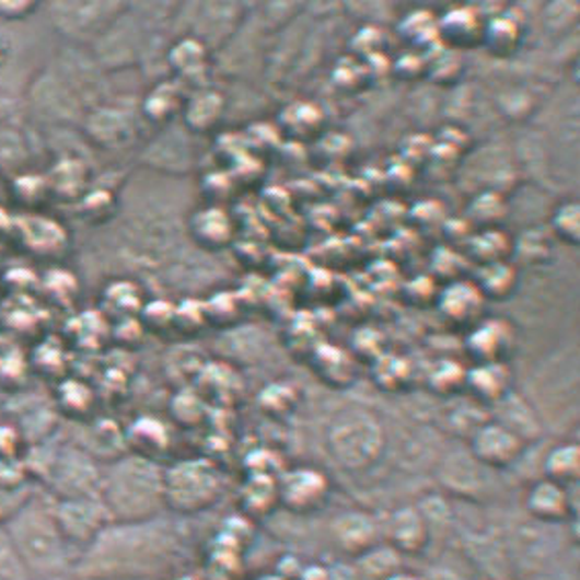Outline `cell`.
Returning <instances> with one entry per match:
<instances>
[{"mask_svg":"<svg viewBox=\"0 0 580 580\" xmlns=\"http://www.w3.org/2000/svg\"><path fill=\"white\" fill-rule=\"evenodd\" d=\"M177 532L161 517L112 521L82 549L74 575L81 580L154 579L177 552Z\"/></svg>","mask_w":580,"mask_h":580,"instance_id":"1","label":"cell"},{"mask_svg":"<svg viewBox=\"0 0 580 580\" xmlns=\"http://www.w3.org/2000/svg\"><path fill=\"white\" fill-rule=\"evenodd\" d=\"M2 527L33 579L65 572L74 575L81 554L66 540L54 515L51 499L44 490H33L32 497Z\"/></svg>","mask_w":580,"mask_h":580,"instance_id":"2","label":"cell"},{"mask_svg":"<svg viewBox=\"0 0 580 580\" xmlns=\"http://www.w3.org/2000/svg\"><path fill=\"white\" fill-rule=\"evenodd\" d=\"M98 499L112 521H140L164 507V472L140 455L114 460L101 474Z\"/></svg>","mask_w":580,"mask_h":580,"instance_id":"3","label":"cell"},{"mask_svg":"<svg viewBox=\"0 0 580 580\" xmlns=\"http://www.w3.org/2000/svg\"><path fill=\"white\" fill-rule=\"evenodd\" d=\"M222 480L208 462H181L164 472V507L177 513H195L220 497Z\"/></svg>","mask_w":580,"mask_h":580,"instance_id":"4","label":"cell"},{"mask_svg":"<svg viewBox=\"0 0 580 580\" xmlns=\"http://www.w3.org/2000/svg\"><path fill=\"white\" fill-rule=\"evenodd\" d=\"M101 474L95 460L79 450H65L54 457L46 469L48 492L51 499H81L98 497Z\"/></svg>","mask_w":580,"mask_h":580,"instance_id":"5","label":"cell"},{"mask_svg":"<svg viewBox=\"0 0 580 580\" xmlns=\"http://www.w3.org/2000/svg\"><path fill=\"white\" fill-rule=\"evenodd\" d=\"M51 509L66 540L79 549V554L112 523V517L98 497L51 499Z\"/></svg>","mask_w":580,"mask_h":580,"instance_id":"6","label":"cell"},{"mask_svg":"<svg viewBox=\"0 0 580 580\" xmlns=\"http://www.w3.org/2000/svg\"><path fill=\"white\" fill-rule=\"evenodd\" d=\"M279 504L291 513L306 515L321 509L330 495V483L316 467H293L277 480Z\"/></svg>","mask_w":580,"mask_h":580,"instance_id":"7","label":"cell"},{"mask_svg":"<svg viewBox=\"0 0 580 580\" xmlns=\"http://www.w3.org/2000/svg\"><path fill=\"white\" fill-rule=\"evenodd\" d=\"M469 448L480 464L502 469L515 464L523 453L525 443L511 427L502 422H484L474 431Z\"/></svg>","mask_w":580,"mask_h":580,"instance_id":"8","label":"cell"},{"mask_svg":"<svg viewBox=\"0 0 580 580\" xmlns=\"http://www.w3.org/2000/svg\"><path fill=\"white\" fill-rule=\"evenodd\" d=\"M513 349H515V328L502 318L480 321L469 328L464 340V351L474 361V366L507 363Z\"/></svg>","mask_w":580,"mask_h":580,"instance_id":"9","label":"cell"},{"mask_svg":"<svg viewBox=\"0 0 580 580\" xmlns=\"http://www.w3.org/2000/svg\"><path fill=\"white\" fill-rule=\"evenodd\" d=\"M436 306L445 323L457 328H472L483 321L486 300L474 281L460 279L441 288Z\"/></svg>","mask_w":580,"mask_h":580,"instance_id":"10","label":"cell"},{"mask_svg":"<svg viewBox=\"0 0 580 580\" xmlns=\"http://www.w3.org/2000/svg\"><path fill=\"white\" fill-rule=\"evenodd\" d=\"M439 42L455 51L483 46L486 19L474 7H457L450 13L437 19Z\"/></svg>","mask_w":580,"mask_h":580,"instance_id":"11","label":"cell"},{"mask_svg":"<svg viewBox=\"0 0 580 580\" xmlns=\"http://www.w3.org/2000/svg\"><path fill=\"white\" fill-rule=\"evenodd\" d=\"M511 384L513 375L507 363H480L467 370L464 392L476 403L490 406L502 403L509 396Z\"/></svg>","mask_w":580,"mask_h":580,"instance_id":"12","label":"cell"},{"mask_svg":"<svg viewBox=\"0 0 580 580\" xmlns=\"http://www.w3.org/2000/svg\"><path fill=\"white\" fill-rule=\"evenodd\" d=\"M525 507L530 515L544 523H560L572 515V500L568 495V488L549 483L546 478L530 488Z\"/></svg>","mask_w":580,"mask_h":580,"instance_id":"13","label":"cell"},{"mask_svg":"<svg viewBox=\"0 0 580 580\" xmlns=\"http://www.w3.org/2000/svg\"><path fill=\"white\" fill-rule=\"evenodd\" d=\"M387 540L392 548L403 554H420L429 544V525L415 507L398 509L390 517Z\"/></svg>","mask_w":580,"mask_h":580,"instance_id":"14","label":"cell"},{"mask_svg":"<svg viewBox=\"0 0 580 580\" xmlns=\"http://www.w3.org/2000/svg\"><path fill=\"white\" fill-rule=\"evenodd\" d=\"M314 373L324 384L333 387H347L353 384L357 366L355 357L349 351H343L335 345H318L314 353L310 355Z\"/></svg>","mask_w":580,"mask_h":580,"instance_id":"15","label":"cell"},{"mask_svg":"<svg viewBox=\"0 0 580 580\" xmlns=\"http://www.w3.org/2000/svg\"><path fill=\"white\" fill-rule=\"evenodd\" d=\"M326 117L323 109L310 101H298L279 114L281 131L293 142H310L323 134Z\"/></svg>","mask_w":580,"mask_h":580,"instance_id":"16","label":"cell"},{"mask_svg":"<svg viewBox=\"0 0 580 580\" xmlns=\"http://www.w3.org/2000/svg\"><path fill=\"white\" fill-rule=\"evenodd\" d=\"M513 255V239L500 228L478 230L464 246V257L469 265L486 267L495 263H504Z\"/></svg>","mask_w":580,"mask_h":580,"instance_id":"17","label":"cell"},{"mask_svg":"<svg viewBox=\"0 0 580 580\" xmlns=\"http://www.w3.org/2000/svg\"><path fill=\"white\" fill-rule=\"evenodd\" d=\"M521 42H523V25L515 16L504 13L486 21L483 46L492 56L509 58L519 49Z\"/></svg>","mask_w":580,"mask_h":580,"instance_id":"18","label":"cell"},{"mask_svg":"<svg viewBox=\"0 0 580 580\" xmlns=\"http://www.w3.org/2000/svg\"><path fill=\"white\" fill-rule=\"evenodd\" d=\"M519 271L511 260L478 267L476 288L483 293L486 302H507L517 290Z\"/></svg>","mask_w":580,"mask_h":580,"instance_id":"19","label":"cell"},{"mask_svg":"<svg viewBox=\"0 0 580 580\" xmlns=\"http://www.w3.org/2000/svg\"><path fill=\"white\" fill-rule=\"evenodd\" d=\"M422 56H425V77L436 82L437 86H453L462 79L464 74L462 51L439 44Z\"/></svg>","mask_w":580,"mask_h":580,"instance_id":"20","label":"cell"},{"mask_svg":"<svg viewBox=\"0 0 580 580\" xmlns=\"http://www.w3.org/2000/svg\"><path fill=\"white\" fill-rule=\"evenodd\" d=\"M544 474L549 483L560 484L565 488L575 486L580 474V450L577 443H562L549 450L544 460Z\"/></svg>","mask_w":580,"mask_h":580,"instance_id":"21","label":"cell"},{"mask_svg":"<svg viewBox=\"0 0 580 580\" xmlns=\"http://www.w3.org/2000/svg\"><path fill=\"white\" fill-rule=\"evenodd\" d=\"M371 380L384 392H401L413 380V366L401 355L382 353L371 361Z\"/></svg>","mask_w":580,"mask_h":580,"instance_id":"22","label":"cell"},{"mask_svg":"<svg viewBox=\"0 0 580 580\" xmlns=\"http://www.w3.org/2000/svg\"><path fill=\"white\" fill-rule=\"evenodd\" d=\"M398 32L410 46H415V51L427 54L429 49L436 48L439 42V25L437 16L429 11H415L403 19L398 25Z\"/></svg>","mask_w":580,"mask_h":580,"instance_id":"23","label":"cell"},{"mask_svg":"<svg viewBox=\"0 0 580 580\" xmlns=\"http://www.w3.org/2000/svg\"><path fill=\"white\" fill-rule=\"evenodd\" d=\"M279 504L277 480L269 474H255L242 492V507L248 515L265 517Z\"/></svg>","mask_w":580,"mask_h":580,"instance_id":"24","label":"cell"},{"mask_svg":"<svg viewBox=\"0 0 580 580\" xmlns=\"http://www.w3.org/2000/svg\"><path fill=\"white\" fill-rule=\"evenodd\" d=\"M552 257V242L549 236L540 230L532 228L525 230L517 241H513V255L515 267H544Z\"/></svg>","mask_w":580,"mask_h":580,"instance_id":"25","label":"cell"},{"mask_svg":"<svg viewBox=\"0 0 580 580\" xmlns=\"http://www.w3.org/2000/svg\"><path fill=\"white\" fill-rule=\"evenodd\" d=\"M509 213V204L502 195L497 192H484L476 195L467 208V220L469 224L480 230H490V228H500V224L507 220Z\"/></svg>","mask_w":580,"mask_h":580,"instance_id":"26","label":"cell"},{"mask_svg":"<svg viewBox=\"0 0 580 580\" xmlns=\"http://www.w3.org/2000/svg\"><path fill=\"white\" fill-rule=\"evenodd\" d=\"M467 370L455 359H441L429 370L427 375V387L441 398H450L466 386Z\"/></svg>","mask_w":580,"mask_h":580,"instance_id":"27","label":"cell"},{"mask_svg":"<svg viewBox=\"0 0 580 580\" xmlns=\"http://www.w3.org/2000/svg\"><path fill=\"white\" fill-rule=\"evenodd\" d=\"M194 234L201 244L210 248H220L232 239V224L224 211L210 208L195 216Z\"/></svg>","mask_w":580,"mask_h":580,"instance_id":"28","label":"cell"},{"mask_svg":"<svg viewBox=\"0 0 580 580\" xmlns=\"http://www.w3.org/2000/svg\"><path fill=\"white\" fill-rule=\"evenodd\" d=\"M129 441L134 443V450L138 452L136 455L154 462L156 453L164 452V448L169 443V436H166V431L159 420L142 419L131 427Z\"/></svg>","mask_w":580,"mask_h":580,"instance_id":"29","label":"cell"},{"mask_svg":"<svg viewBox=\"0 0 580 580\" xmlns=\"http://www.w3.org/2000/svg\"><path fill=\"white\" fill-rule=\"evenodd\" d=\"M467 258L464 257V253H460L457 248L452 246H441L439 251L433 253L431 258V277L436 279L437 283H453V281H460V279H466Z\"/></svg>","mask_w":580,"mask_h":580,"instance_id":"30","label":"cell"},{"mask_svg":"<svg viewBox=\"0 0 580 580\" xmlns=\"http://www.w3.org/2000/svg\"><path fill=\"white\" fill-rule=\"evenodd\" d=\"M224 109V101L216 93H201L192 101L189 109H187V124L189 128L197 129V131H206V129L213 128L220 121V115Z\"/></svg>","mask_w":580,"mask_h":580,"instance_id":"31","label":"cell"},{"mask_svg":"<svg viewBox=\"0 0 580 580\" xmlns=\"http://www.w3.org/2000/svg\"><path fill=\"white\" fill-rule=\"evenodd\" d=\"M552 232L556 239L568 244L579 246L580 242V208L577 201H566L552 213Z\"/></svg>","mask_w":580,"mask_h":580,"instance_id":"32","label":"cell"},{"mask_svg":"<svg viewBox=\"0 0 580 580\" xmlns=\"http://www.w3.org/2000/svg\"><path fill=\"white\" fill-rule=\"evenodd\" d=\"M258 406L265 410V415L271 417H286L298 406V392L290 384H271L265 387L258 396Z\"/></svg>","mask_w":580,"mask_h":580,"instance_id":"33","label":"cell"},{"mask_svg":"<svg viewBox=\"0 0 580 580\" xmlns=\"http://www.w3.org/2000/svg\"><path fill=\"white\" fill-rule=\"evenodd\" d=\"M0 580H33L32 572L21 560L11 537L0 525Z\"/></svg>","mask_w":580,"mask_h":580,"instance_id":"34","label":"cell"},{"mask_svg":"<svg viewBox=\"0 0 580 580\" xmlns=\"http://www.w3.org/2000/svg\"><path fill=\"white\" fill-rule=\"evenodd\" d=\"M441 286L431 275H417L406 281L403 288L404 300L415 308H429L437 304Z\"/></svg>","mask_w":580,"mask_h":580,"instance_id":"35","label":"cell"},{"mask_svg":"<svg viewBox=\"0 0 580 580\" xmlns=\"http://www.w3.org/2000/svg\"><path fill=\"white\" fill-rule=\"evenodd\" d=\"M333 81L339 86L340 91L355 93L368 86L366 82H371L370 72L366 62H355V60H343L337 65V70L333 72Z\"/></svg>","mask_w":580,"mask_h":580,"instance_id":"36","label":"cell"},{"mask_svg":"<svg viewBox=\"0 0 580 580\" xmlns=\"http://www.w3.org/2000/svg\"><path fill=\"white\" fill-rule=\"evenodd\" d=\"M171 62L181 74L192 77L197 70H204L206 49L197 42H183V44H178L177 48L173 49Z\"/></svg>","mask_w":580,"mask_h":580,"instance_id":"37","label":"cell"},{"mask_svg":"<svg viewBox=\"0 0 580 580\" xmlns=\"http://www.w3.org/2000/svg\"><path fill=\"white\" fill-rule=\"evenodd\" d=\"M178 112L177 93L169 86L156 89L146 101V114L154 121H169Z\"/></svg>","mask_w":580,"mask_h":580,"instance_id":"38","label":"cell"},{"mask_svg":"<svg viewBox=\"0 0 580 580\" xmlns=\"http://www.w3.org/2000/svg\"><path fill=\"white\" fill-rule=\"evenodd\" d=\"M386 33L375 30V27H366L361 32L355 35L353 42H351V48H353L357 56H361L363 60L368 58H373L378 54L384 51V37Z\"/></svg>","mask_w":580,"mask_h":580,"instance_id":"39","label":"cell"},{"mask_svg":"<svg viewBox=\"0 0 580 580\" xmlns=\"http://www.w3.org/2000/svg\"><path fill=\"white\" fill-rule=\"evenodd\" d=\"M33 495L32 486H23V488H7L0 486V525H4L11 515L15 513L16 509L30 499Z\"/></svg>","mask_w":580,"mask_h":580,"instance_id":"40","label":"cell"},{"mask_svg":"<svg viewBox=\"0 0 580 580\" xmlns=\"http://www.w3.org/2000/svg\"><path fill=\"white\" fill-rule=\"evenodd\" d=\"M392 72L403 81H419L425 77V56L419 51H406L392 65Z\"/></svg>","mask_w":580,"mask_h":580,"instance_id":"41","label":"cell"},{"mask_svg":"<svg viewBox=\"0 0 580 580\" xmlns=\"http://www.w3.org/2000/svg\"><path fill=\"white\" fill-rule=\"evenodd\" d=\"M410 216L419 228H443L448 220L443 206L437 201H420L413 208Z\"/></svg>","mask_w":580,"mask_h":580,"instance_id":"42","label":"cell"},{"mask_svg":"<svg viewBox=\"0 0 580 580\" xmlns=\"http://www.w3.org/2000/svg\"><path fill=\"white\" fill-rule=\"evenodd\" d=\"M146 323L150 326H169L175 323V308L166 302H154L144 310Z\"/></svg>","mask_w":580,"mask_h":580,"instance_id":"43","label":"cell"},{"mask_svg":"<svg viewBox=\"0 0 580 580\" xmlns=\"http://www.w3.org/2000/svg\"><path fill=\"white\" fill-rule=\"evenodd\" d=\"M298 580H333L330 570H326V566L323 565H308L302 566V572Z\"/></svg>","mask_w":580,"mask_h":580,"instance_id":"44","label":"cell"},{"mask_svg":"<svg viewBox=\"0 0 580 580\" xmlns=\"http://www.w3.org/2000/svg\"><path fill=\"white\" fill-rule=\"evenodd\" d=\"M384 580H425L422 577H419V575H415V572H403V570H398V572H392V575H387L386 579Z\"/></svg>","mask_w":580,"mask_h":580,"instance_id":"45","label":"cell"},{"mask_svg":"<svg viewBox=\"0 0 580 580\" xmlns=\"http://www.w3.org/2000/svg\"><path fill=\"white\" fill-rule=\"evenodd\" d=\"M33 580H79V577L72 572H65V575H49V577H39V579Z\"/></svg>","mask_w":580,"mask_h":580,"instance_id":"46","label":"cell"},{"mask_svg":"<svg viewBox=\"0 0 580 580\" xmlns=\"http://www.w3.org/2000/svg\"><path fill=\"white\" fill-rule=\"evenodd\" d=\"M173 580H201L199 577H195V575H192V572H187V575H178V577H175Z\"/></svg>","mask_w":580,"mask_h":580,"instance_id":"47","label":"cell"},{"mask_svg":"<svg viewBox=\"0 0 580 580\" xmlns=\"http://www.w3.org/2000/svg\"><path fill=\"white\" fill-rule=\"evenodd\" d=\"M93 580H154V579H93Z\"/></svg>","mask_w":580,"mask_h":580,"instance_id":"48","label":"cell"}]
</instances>
